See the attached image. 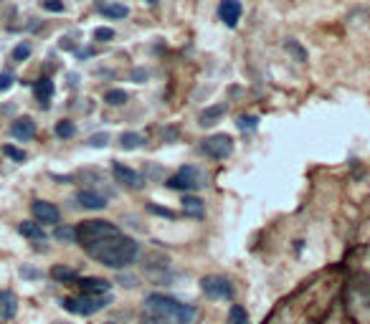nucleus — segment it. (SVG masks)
<instances>
[{"label": "nucleus", "mask_w": 370, "mask_h": 324, "mask_svg": "<svg viewBox=\"0 0 370 324\" xmlns=\"http://www.w3.org/2000/svg\"><path fill=\"white\" fill-rule=\"evenodd\" d=\"M18 233L31 238V241H46V233H43V225L38 221H23L18 225Z\"/></svg>", "instance_id": "dca6fc26"}, {"label": "nucleus", "mask_w": 370, "mask_h": 324, "mask_svg": "<svg viewBox=\"0 0 370 324\" xmlns=\"http://www.w3.org/2000/svg\"><path fill=\"white\" fill-rule=\"evenodd\" d=\"M21 276H25V279H36L38 271H34V269H21Z\"/></svg>", "instance_id": "c9c22d12"}, {"label": "nucleus", "mask_w": 370, "mask_h": 324, "mask_svg": "<svg viewBox=\"0 0 370 324\" xmlns=\"http://www.w3.org/2000/svg\"><path fill=\"white\" fill-rule=\"evenodd\" d=\"M170 190H180V192H193V190H201L203 185H206V177L198 167L193 165H185L180 167L175 175H170L168 180H165Z\"/></svg>", "instance_id": "20e7f679"}, {"label": "nucleus", "mask_w": 370, "mask_h": 324, "mask_svg": "<svg viewBox=\"0 0 370 324\" xmlns=\"http://www.w3.org/2000/svg\"><path fill=\"white\" fill-rule=\"evenodd\" d=\"M203 152L213 160H226L231 152H234V137L226 132L221 134H210L203 140Z\"/></svg>", "instance_id": "423d86ee"}, {"label": "nucleus", "mask_w": 370, "mask_h": 324, "mask_svg": "<svg viewBox=\"0 0 370 324\" xmlns=\"http://www.w3.org/2000/svg\"><path fill=\"white\" fill-rule=\"evenodd\" d=\"M127 92L125 89H110V92L104 94V101L110 104V107H122V104H127Z\"/></svg>", "instance_id": "b1692460"}, {"label": "nucleus", "mask_w": 370, "mask_h": 324, "mask_svg": "<svg viewBox=\"0 0 370 324\" xmlns=\"http://www.w3.org/2000/svg\"><path fill=\"white\" fill-rule=\"evenodd\" d=\"M13 82H16L13 71H0V92H8L10 86H13Z\"/></svg>", "instance_id": "c756f323"}, {"label": "nucleus", "mask_w": 370, "mask_h": 324, "mask_svg": "<svg viewBox=\"0 0 370 324\" xmlns=\"http://www.w3.org/2000/svg\"><path fill=\"white\" fill-rule=\"evenodd\" d=\"M76 243L86 256L107 269H127L140 256V243L119 231L112 221H84L76 225Z\"/></svg>", "instance_id": "f257e3e1"}, {"label": "nucleus", "mask_w": 370, "mask_h": 324, "mask_svg": "<svg viewBox=\"0 0 370 324\" xmlns=\"http://www.w3.org/2000/svg\"><path fill=\"white\" fill-rule=\"evenodd\" d=\"M284 49H286V53L295 58V61H299V64H304V61H307V49H304L299 41H295V38H286Z\"/></svg>", "instance_id": "412c9836"}, {"label": "nucleus", "mask_w": 370, "mask_h": 324, "mask_svg": "<svg viewBox=\"0 0 370 324\" xmlns=\"http://www.w3.org/2000/svg\"><path fill=\"white\" fill-rule=\"evenodd\" d=\"M10 134H13L18 142H31L36 137V122L31 119V116H21V119L13 122Z\"/></svg>", "instance_id": "f8f14e48"}, {"label": "nucleus", "mask_w": 370, "mask_h": 324, "mask_svg": "<svg viewBox=\"0 0 370 324\" xmlns=\"http://www.w3.org/2000/svg\"><path fill=\"white\" fill-rule=\"evenodd\" d=\"M147 3H150V5H155V3H158V0H147Z\"/></svg>", "instance_id": "58836bf2"}, {"label": "nucleus", "mask_w": 370, "mask_h": 324, "mask_svg": "<svg viewBox=\"0 0 370 324\" xmlns=\"http://www.w3.org/2000/svg\"><path fill=\"white\" fill-rule=\"evenodd\" d=\"M145 79H147V71H145V68H135V71H132V82L143 84Z\"/></svg>", "instance_id": "72a5a7b5"}, {"label": "nucleus", "mask_w": 370, "mask_h": 324, "mask_svg": "<svg viewBox=\"0 0 370 324\" xmlns=\"http://www.w3.org/2000/svg\"><path fill=\"white\" fill-rule=\"evenodd\" d=\"M241 13H244L241 0H221L219 18L228 25V28H236V25H238V21H241Z\"/></svg>", "instance_id": "1a4fd4ad"}, {"label": "nucleus", "mask_w": 370, "mask_h": 324, "mask_svg": "<svg viewBox=\"0 0 370 324\" xmlns=\"http://www.w3.org/2000/svg\"><path fill=\"white\" fill-rule=\"evenodd\" d=\"M53 238L61 243H76V228L74 225H56L53 228Z\"/></svg>", "instance_id": "5701e85b"}, {"label": "nucleus", "mask_w": 370, "mask_h": 324, "mask_svg": "<svg viewBox=\"0 0 370 324\" xmlns=\"http://www.w3.org/2000/svg\"><path fill=\"white\" fill-rule=\"evenodd\" d=\"M147 210H150V213H155V216H160V218H168V221H173V218H175V213H173L170 208H160V205H155V203H150V205H147Z\"/></svg>", "instance_id": "2f4dec72"}, {"label": "nucleus", "mask_w": 370, "mask_h": 324, "mask_svg": "<svg viewBox=\"0 0 370 324\" xmlns=\"http://www.w3.org/2000/svg\"><path fill=\"white\" fill-rule=\"evenodd\" d=\"M51 279H53V282H59V284H76L79 282V274L69 266H53L51 269Z\"/></svg>", "instance_id": "a211bd4d"}, {"label": "nucleus", "mask_w": 370, "mask_h": 324, "mask_svg": "<svg viewBox=\"0 0 370 324\" xmlns=\"http://www.w3.org/2000/svg\"><path fill=\"white\" fill-rule=\"evenodd\" d=\"M223 114H226V104H213V107H206L201 112V116H198V125H201V127L216 125Z\"/></svg>", "instance_id": "2eb2a0df"}, {"label": "nucleus", "mask_w": 370, "mask_h": 324, "mask_svg": "<svg viewBox=\"0 0 370 324\" xmlns=\"http://www.w3.org/2000/svg\"><path fill=\"white\" fill-rule=\"evenodd\" d=\"M183 213L188 218H195V221H203L206 218V203L201 198H195L190 192H185L183 198Z\"/></svg>", "instance_id": "4468645a"}, {"label": "nucleus", "mask_w": 370, "mask_h": 324, "mask_svg": "<svg viewBox=\"0 0 370 324\" xmlns=\"http://www.w3.org/2000/svg\"><path fill=\"white\" fill-rule=\"evenodd\" d=\"M76 203L82 205V208H86V210H104L110 203H107V198L101 195V192H97V190H79L76 192Z\"/></svg>", "instance_id": "9b49d317"}, {"label": "nucleus", "mask_w": 370, "mask_h": 324, "mask_svg": "<svg viewBox=\"0 0 370 324\" xmlns=\"http://www.w3.org/2000/svg\"><path fill=\"white\" fill-rule=\"evenodd\" d=\"M41 5L49 13H64V0H41Z\"/></svg>", "instance_id": "c85d7f7f"}, {"label": "nucleus", "mask_w": 370, "mask_h": 324, "mask_svg": "<svg viewBox=\"0 0 370 324\" xmlns=\"http://www.w3.org/2000/svg\"><path fill=\"white\" fill-rule=\"evenodd\" d=\"M31 51H34V46L25 41V43H18L16 49H13V61L16 64H23V61H28L31 58Z\"/></svg>", "instance_id": "a878e982"}, {"label": "nucleus", "mask_w": 370, "mask_h": 324, "mask_svg": "<svg viewBox=\"0 0 370 324\" xmlns=\"http://www.w3.org/2000/svg\"><path fill=\"white\" fill-rule=\"evenodd\" d=\"M53 324H71V322H53Z\"/></svg>", "instance_id": "ea45409f"}, {"label": "nucleus", "mask_w": 370, "mask_h": 324, "mask_svg": "<svg viewBox=\"0 0 370 324\" xmlns=\"http://www.w3.org/2000/svg\"><path fill=\"white\" fill-rule=\"evenodd\" d=\"M79 289L82 291H110L112 284L107 279H99V276H84V279H79Z\"/></svg>", "instance_id": "f3484780"}, {"label": "nucleus", "mask_w": 370, "mask_h": 324, "mask_svg": "<svg viewBox=\"0 0 370 324\" xmlns=\"http://www.w3.org/2000/svg\"><path fill=\"white\" fill-rule=\"evenodd\" d=\"M119 145H122V150H137V147L145 145V137L140 132H122L119 134Z\"/></svg>", "instance_id": "aec40b11"}, {"label": "nucleus", "mask_w": 370, "mask_h": 324, "mask_svg": "<svg viewBox=\"0 0 370 324\" xmlns=\"http://www.w3.org/2000/svg\"><path fill=\"white\" fill-rule=\"evenodd\" d=\"M59 46H61V49H66V51H71V49H74V43L69 41V38H61V43H59Z\"/></svg>", "instance_id": "4c0bfd02"}, {"label": "nucleus", "mask_w": 370, "mask_h": 324, "mask_svg": "<svg viewBox=\"0 0 370 324\" xmlns=\"http://www.w3.org/2000/svg\"><path fill=\"white\" fill-rule=\"evenodd\" d=\"M86 142H89L92 147H107V142H110V134H107V132L92 134V137H89Z\"/></svg>", "instance_id": "7c9ffc66"}, {"label": "nucleus", "mask_w": 370, "mask_h": 324, "mask_svg": "<svg viewBox=\"0 0 370 324\" xmlns=\"http://www.w3.org/2000/svg\"><path fill=\"white\" fill-rule=\"evenodd\" d=\"M3 155L10 158L13 162H25L28 160V155L23 150H18V147H13V145H3Z\"/></svg>", "instance_id": "cd10ccee"}, {"label": "nucleus", "mask_w": 370, "mask_h": 324, "mask_svg": "<svg viewBox=\"0 0 370 324\" xmlns=\"http://www.w3.org/2000/svg\"><path fill=\"white\" fill-rule=\"evenodd\" d=\"M195 309L170 294H147L140 312V324H193Z\"/></svg>", "instance_id": "f03ea898"}, {"label": "nucleus", "mask_w": 370, "mask_h": 324, "mask_svg": "<svg viewBox=\"0 0 370 324\" xmlns=\"http://www.w3.org/2000/svg\"><path fill=\"white\" fill-rule=\"evenodd\" d=\"M162 137L165 140H177V129L175 127H168V129H162Z\"/></svg>", "instance_id": "f704fd0d"}, {"label": "nucleus", "mask_w": 370, "mask_h": 324, "mask_svg": "<svg viewBox=\"0 0 370 324\" xmlns=\"http://www.w3.org/2000/svg\"><path fill=\"white\" fill-rule=\"evenodd\" d=\"M53 94H56V89H53V82H51V76H41V79L34 84V97H36V101H38V107H41V109H49L51 107V101H53Z\"/></svg>", "instance_id": "9d476101"}, {"label": "nucleus", "mask_w": 370, "mask_h": 324, "mask_svg": "<svg viewBox=\"0 0 370 324\" xmlns=\"http://www.w3.org/2000/svg\"><path fill=\"white\" fill-rule=\"evenodd\" d=\"M53 132H56L59 140H71V137H76V125L71 119H61V122H56Z\"/></svg>", "instance_id": "4be33fe9"}, {"label": "nucleus", "mask_w": 370, "mask_h": 324, "mask_svg": "<svg viewBox=\"0 0 370 324\" xmlns=\"http://www.w3.org/2000/svg\"><path fill=\"white\" fill-rule=\"evenodd\" d=\"M236 127H238L241 132H246V129H249V132H254V129L259 127V119H256V116H246V114H241V116H238V119H236Z\"/></svg>", "instance_id": "bb28decb"}, {"label": "nucleus", "mask_w": 370, "mask_h": 324, "mask_svg": "<svg viewBox=\"0 0 370 324\" xmlns=\"http://www.w3.org/2000/svg\"><path fill=\"white\" fill-rule=\"evenodd\" d=\"M228 324H249V314L241 304H234L228 309Z\"/></svg>", "instance_id": "393cba45"}, {"label": "nucleus", "mask_w": 370, "mask_h": 324, "mask_svg": "<svg viewBox=\"0 0 370 324\" xmlns=\"http://www.w3.org/2000/svg\"><path fill=\"white\" fill-rule=\"evenodd\" d=\"M94 38H97V41H112V38H114V31H112V28H104V25H101V28H97V31H94Z\"/></svg>", "instance_id": "473e14b6"}, {"label": "nucleus", "mask_w": 370, "mask_h": 324, "mask_svg": "<svg viewBox=\"0 0 370 324\" xmlns=\"http://www.w3.org/2000/svg\"><path fill=\"white\" fill-rule=\"evenodd\" d=\"M112 304L110 291H82L79 297H66L61 301V307L79 316H92L101 309H107Z\"/></svg>", "instance_id": "7ed1b4c3"}, {"label": "nucleus", "mask_w": 370, "mask_h": 324, "mask_svg": "<svg viewBox=\"0 0 370 324\" xmlns=\"http://www.w3.org/2000/svg\"><path fill=\"white\" fill-rule=\"evenodd\" d=\"M76 56H79V58H89V56H94V51H92V49H84V51H76Z\"/></svg>", "instance_id": "e433bc0d"}, {"label": "nucleus", "mask_w": 370, "mask_h": 324, "mask_svg": "<svg viewBox=\"0 0 370 324\" xmlns=\"http://www.w3.org/2000/svg\"><path fill=\"white\" fill-rule=\"evenodd\" d=\"M104 324H114V322H104Z\"/></svg>", "instance_id": "a19ab883"}, {"label": "nucleus", "mask_w": 370, "mask_h": 324, "mask_svg": "<svg viewBox=\"0 0 370 324\" xmlns=\"http://www.w3.org/2000/svg\"><path fill=\"white\" fill-rule=\"evenodd\" d=\"M18 314V297L10 289L0 291V319L8 322Z\"/></svg>", "instance_id": "ddd939ff"}, {"label": "nucleus", "mask_w": 370, "mask_h": 324, "mask_svg": "<svg viewBox=\"0 0 370 324\" xmlns=\"http://www.w3.org/2000/svg\"><path fill=\"white\" fill-rule=\"evenodd\" d=\"M31 213H34V218L38 221V223H53L59 225V208L53 205V203H49V200H34V205H31Z\"/></svg>", "instance_id": "6e6552de"}, {"label": "nucleus", "mask_w": 370, "mask_h": 324, "mask_svg": "<svg viewBox=\"0 0 370 324\" xmlns=\"http://www.w3.org/2000/svg\"><path fill=\"white\" fill-rule=\"evenodd\" d=\"M201 289L206 297L219 301H234V284L226 276H203Z\"/></svg>", "instance_id": "39448f33"}, {"label": "nucleus", "mask_w": 370, "mask_h": 324, "mask_svg": "<svg viewBox=\"0 0 370 324\" xmlns=\"http://www.w3.org/2000/svg\"><path fill=\"white\" fill-rule=\"evenodd\" d=\"M99 10H101V16L112 18V21H122V18L130 16V8H127V5H119V3H104Z\"/></svg>", "instance_id": "6ab92c4d"}, {"label": "nucleus", "mask_w": 370, "mask_h": 324, "mask_svg": "<svg viewBox=\"0 0 370 324\" xmlns=\"http://www.w3.org/2000/svg\"><path fill=\"white\" fill-rule=\"evenodd\" d=\"M112 175H114L117 183H122L125 188H130V190H140V188H145V183H147L137 170L122 165V162H114V165H112Z\"/></svg>", "instance_id": "0eeeda50"}]
</instances>
